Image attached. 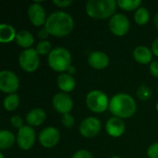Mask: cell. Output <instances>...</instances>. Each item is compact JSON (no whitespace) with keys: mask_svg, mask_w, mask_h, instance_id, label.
I'll use <instances>...</instances> for the list:
<instances>
[{"mask_svg":"<svg viewBox=\"0 0 158 158\" xmlns=\"http://www.w3.org/2000/svg\"><path fill=\"white\" fill-rule=\"evenodd\" d=\"M44 28L53 36L64 37L74 29V19L67 12L55 11L48 16Z\"/></svg>","mask_w":158,"mask_h":158,"instance_id":"1","label":"cell"},{"mask_svg":"<svg viewBox=\"0 0 158 158\" xmlns=\"http://www.w3.org/2000/svg\"><path fill=\"white\" fill-rule=\"evenodd\" d=\"M109 110L117 118H129L136 112V103L128 94H117L110 100Z\"/></svg>","mask_w":158,"mask_h":158,"instance_id":"2","label":"cell"},{"mask_svg":"<svg viewBox=\"0 0 158 158\" xmlns=\"http://www.w3.org/2000/svg\"><path fill=\"white\" fill-rule=\"evenodd\" d=\"M118 2L115 0H88L85 10L89 17L96 19L112 18L117 9Z\"/></svg>","mask_w":158,"mask_h":158,"instance_id":"3","label":"cell"},{"mask_svg":"<svg viewBox=\"0 0 158 158\" xmlns=\"http://www.w3.org/2000/svg\"><path fill=\"white\" fill-rule=\"evenodd\" d=\"M48 64L52 69L57 72L68 71L71 66V55L64 47H56L48 55Z\"/></svg>","mask_w":158,"mask_h":158,"instance_id":"4","label":"cell"},{"mask_svg":"<svg viewBox=\"0 0 158 158\" xmlns=\"http://www.w3.org/2000/svg\"><path fill=\"white\" fill-rule=\"evenodd\" d=\"M109 103L107 95L99 90L92 91L86 96V106L94 113L105 112L109 107Z\"/></svg>","mask_w":158,"mask_h":158,"instance_id":"5","label":"cell"},{"mask_svg":"<svg viewBox=\"0 0 158 158\" xmlns=\"http://www.w3.org/2000/svg\"><path fill=\"white\" fill-rule=\"evenodd\" d=\"M19 64L26 72L35 71L40 64L39 54L37 53L36 49L29 48L22 51L19 56Z\"/></svg>","mask_w":158,"mask_h":158,"instance_id":"6","label":"cell"},{"mask_svg":"<svg viewBox=\"0 0 158 158\" xmlns=\"http://www.w3.org/2000/svg\"><path fill=\"white\" fill-rule=\"evenodd\" d=\"M19 81L18 76L9 70L0 72V90L5 94H13L19 89Z\"/></svg>","mask_w":158,"mask_h":158,"instance_id":"7","label":"cell"},{"mask_svg":"<svg viewBox=\"0 0 158 158\" xmlns=\"http://www.w3.org/2000/svg\"><path fill=\"white\" fill-rule=\"evenodd\" d=\"M108 25L111 32L117 36H124L131 27L129 19L123 14H115L110 19Z\"/></svg>","mask_w":158,"mask_h":158,"instance_id":"8","label":"cell"},{"mask_svg":"<svg viewBox=\"0 0 158 158\" xmlns=\"http://www.w3.org/2000/svg\"><path fill=\"white\" fill-rule=\"evenodd\" d=\"M35 131L31 126H23L17 134V143L21 150H30L35 143Z\"/></svg>","mask_w":158,"mask_h":158,"instance_id":"9","label":"cell"},{"mask_svg":"<svg viewBox=\"0 0 158 158\" xmlns=\"http://www.w3.org/2000/svg\"><path fill=\"white\" fill-rule=\"evenodd\" d=\"M101 122L94 117H89L84 118L80 124V133L85 138H93L99 134L101 131Z\"/></svg>","mask_w":158,"mask_h":158,"instance_id":"10","label":"cell"},{"mask_svg":"<svg viewBox=\"0 0 158 158\" xmlns=\"http://www.w3.org/2000/svg\"><path fill=\"white\" fill-rule=\"evenodd\" d=\"M60 140L59 131L55 127H47L39 134V142L44 148H52L56 146Z\"/></svg>","mask_w":158,"mask_h":158,"instance_id":"11","label":"cell"},{"mask_svg":"<svg viewBox=\"0 0 158 158\" xmlns=\"http://www.w3.org/2000/svg\"><path fill=\"white\" fill-rule=\"evenodd\" d=\"M52 104L56 112L64 115L69 114L73 107L72 99L66 93H58L56 94L52 100Z\"/></svg>","mask_w":158,"mask_h":158,"instance_id":"12","label":"cell"},{"mask_svg":"<svg viewBox=\"0 0 158 158\" xmlns=\"http://www.w3.org/2000/svg\"><path fill=\"white\" fill-rule=\"evenodd\" d=\"M28 17L31 22L34 26H37V27L42 26L43 24H45V21L47 19L44 8L38 2H34L29 6Z\"/></svg>","mask_w":158,"mask_h":158,"instance_id":"13","label":"cell"},{"mask_svg":"<svg viewBox=\"0 0 158 158\" xmlns=\"http://www.w3.org/2000/svg\"><path fill=\"white\" fill-rule=\"evenodd\" d=\"M126 130V126L124 121L117 117H113L109 118L106 124V131L108 135L112 137H120Z\"/></svg>","mask_w":158,"mask_h":158,"instance_id":"14","label":"cell"},{"mask_svg":"<svg viewBox=\"0 0 158 158\" xmlns=\"http://www.w3.org/2000/svg\"><path fill=\"white\" fill-rule=\"evenodd\" d=\"M88 63L93 69H104L109 65V58L102 51H94L88 56Z\"/></svg>","mask_w":158,"mask_h":158,"instance_id":"15","label":"cell"},{"mask_svg":"<svg viewBox=\"0 0 158 158\" xmlns=\"http://www.w3.org/2000/svg\"><path fill=\"white\" fill-rule=\"evenodd\" d=\"M46 119L45 112L41 108H34L31 110L26 116L27 123L31 127H37L42 125Z\"/></svg>","mask_w":158,"mask_h":158,"instance_id":"16","label":"cell"},{"mask_svg":"<svg viewBox=\"0 0 158 158\" xmlns=\"http://www.w3.org/2000/svg\"><path fill=\"white\" fill-rule=\"evenodd\" d=\"M133 56H134V59L138 63L145 65V64H148L152 61L153 52L148 47L143 46V45H140L134 49Z\"/></svg>","mask_w":158,"mask_h":158,"instance_id":"17","label":"cell"},{"mask_svg":"<svg viewBox=\"0 0 158 158\" xmlns=\"http://www.w3.org/2000/svg\"><path fill=\"white\" fill-rule=\"evenodd\" d=\"M57 86L63 93H69L74 90L76 81L72 75H69V73H62L58 75L56 79Z\"/></svg>","mask_w":158,"mask_h":158,"instance_id":"18","label":"cell"},{"mask_svg":"<svg viewBox=\"0 0 158 158\" xmlns=\"http://www.w3.org/2000/svg\"><path fill=\"white\" fill-rule=\"evenodd\" d=\"M15 40L19 46L26 49H29L34 43V38L32 34L25 30H21L19 32H17Z\"/></svg>","mask_w":158,"mask_h":158,"instance_id":"19","label":"cell"},{"mask_svg":"<svg viewBox=\"0 0 158 158\" xmlns=\"http://www.w3.org/2000/svg\"><path fill=\"white\" fill-rule=\"evenodd\" d=\"M16 31L15 29L8 24L2 23L0 25V42L5 43H10L14 39H16Z\"/></svg>","mask_w":158,"mask_h":158,"instance_id":"20","label":"cell"},{"mask_svg":"<svg viewBox=\"0 0 158 158\" xmlns=\"http://www.w3.org/2000/svg\"><path fill=\"white\" fill-rule=\"evenodd\" d=\"M14 143H15V136L11 131L6 130L0 131V148L2 150L11 148Z\"/></svg>","mask_w":158,"mask_h":158,"instance_id":"21","label":"cell"},{"mask_svg":"<svg viewBox=\"0 0 158 158\" xmlns=\"http://www.w3.org/2000/svg\"><path fill=\"white\" fill-rule=\"evenodd\" d=\"M150 19V13L146 7H139L134 15V19L135 22L139 25H144L148 22Z\"/></svg>","mask_w":158,"mask_h":158,"instance_id":"22","label":"cell"},{"mask_svg":"<svg viewBox=\"0 0 158 158\" xmlns=\"http://www.w3.org/2000/svg\"><path fill=\"white\" fill-rule=\"evenodd\" d=\"M4 107L6 110L7 111H14L19 105V95L16 94H9L7 95L3 102Z\"/></svg>","mask_w":158,"mask_h":158,"instance_id":"23","label":"cell"},{"mask_svg":"<svg viewBox=\"0 0 158 158\" xmlns=\"http://www.w3.org/2000/svg\"><path fill=\"white\" fill-rule=\"evenodd\" d=\"M118 6L126 11H131L138 9L142 6V1L141 0H118Z\"/></svg>","mask_w":158,"mask_h":158,"instance_id":"24","label":"cell"},{"mask_svg":"<svg viewBox=\"0 0 158 158\" xmlns=\"http://www.w3.org/2000/svg\"><path fill=\"white\" fill-rule=\"evenodd\" d=\"M52 45L50 44L49 41L44 40V41H41L38 43L37 47H36V51L39 55H49L52 51Z\"/></svg>","mask_w":158,"mask_h":158,"instance_id":"25","label":"cell"},{"mask_svg":"<svg viewBox=\"0 0 158 158\" xmlns=\"http://www.w3.org/2000/svg\"><path fill=\"white\" fill-rule=\"evenodd\" d=\"M137 95L141 100L147 101L152 97V90L145 85H142L137 90Z\"/></svg>","mask_w":158,"mask_h":158,"instance_id":"26","label":"cell"},{"mask_svg":"<svg viewBox=\"0 0 158 158\" xmlns=\"http://www.w3.org/2000/svg\"><path fill=\"white\" fill-rule=\"evenodd\" d=\"M61 121H62V124H63L66 128H68V129L72 128V126H73L74 123H75L74 118H73L69 113V114H64V115L62 116Z\"/></svg>","mask_w":158,"mask_h":158,"instance_id":"27","label":"cell"},{"mask_svg":"<svg viewBox=\"0 0 158 158\" xmlns=\"http://www.w3.org/2000/svg\"><path fill=\"white\" fill-rule=\"evenodd\" d=\"M10 123L14 129L19 130L20 128L23 127V120L19 116H13L10 119Z\"/></svg>","mask_w":158,"mask_h":158,"instance_id":"28","label":"cell"},{"mask_svg":"<svg viewBox=\"0 0 158 158\" xmlns=\"http://www.w3.org/2000/svg\"><path fill=\"white\" fill-rule=\"evenodd\" d=\"M147 156L149 158H158V143H153L148 148Z\"/></svg>","mask_w":158,"mask_h":158,"instance_id":"29","label":"cell"},{"mask_svg":"<svg viewBox=\"0 0 158 158\" xmlns=\"http://www.w3.org/2000/svg\"><path fill=\"white\" fill-rule=\"evenodd\" d=\"M72 158H94L93 155L86 150H80L74 154Z\"/></svg>","mask_w":158,"mask_h":158,"instance_id":"30","label":"cell"},{"mask_svg":"<svg viewBox=\"0 0 158 158\" xmlns=\"http://www.w3.org/2000/svg\"><path fill=\"white\" fill-rule=\"evenodd\" d=\"M53 3L59 7H67L70 6L73 2L72 0H54Z\"/></svg>","mask_w":158,"mask_h":158,"instance_id":"31","label":"cell"},{"mask_svg":"<svg viewBox=\"0 0 158 158\" xmlns=\"http://www.w3.org/2000/svg\"><path fill=\"white\" fill-rule=\"evenodd\" d=\"M150 72L154 77L158 78V61H154V62L151 63V65H150Z\"/></svg>","mask_w":158,"mask_h":158,"instance_id":"32","label":"cell"},{"mask_svg":"<svg viewBox=\"0 0 158 158\" xmlns=\"http://www.w3.org/2000/svg\"><path fill=\"white\" fill-rule=\"evenodd\" d=\"M49 34H50V33L47 31V30H46L45 28H44V29H42V30H40V31H38V36H39V38L43 39V41H44V40L48 37Z\"/></svg>","mask_w":158,"mask_h":158,"instance_id":"33","label":"cell"},{"mask_svg":"<svg viewBox=\"0 0 158 158\" xmlns=\"http://www.w3.org/2000/svg\"><path fill=\"white\" fill-rule=\"evenodd\" d=\"M152 52L154 55L158 56V38L154 41V43L152 44Z\"/></svg>","mask_w":158,"mask_h":158,"instance_id":"34","label":"cell"},{"mask_svg":"<svg viewBox=\"0 0 158 158\" xmlns=\"http://www.w3.org/2000/svg\"><path fill=\"white\" fill-rule=\"evenodd\" d=\"M68 73H69V75H72V74H74V73H75V69H74V67L70 66V67H69V69H68Z\"/></svg>","mask_w":158,"mask_h":158,"instance_id":"35","label":"cell"},{"mask_svg":"<svg viewBox=\"0 0 158 158\" xmlns=\"http://www.w3.org/2000/svg\"><path fill=\"white\" fill-rule=\"evenodd\" d=\"M154 22H155V25H156V28L158 30V13L156 15L155 17V19H154Z\"/></svg>","mask_w":158,"mask_h":158,"instance_id":"36","label":"cell"},{"mask_svg":"<svg viewBox=\"0 0 158 158\" xmlns=\"http://www.w3.org/2000/svg\"><path fill=\"white\" fill-rule=\"evenodd\" d=\"M0 158H4V156H3V154H0Z\"/></svg>","mask_w":158,"mask_h":158,"instance_id":"37","label":"cell"},{"mask_svg":"<svg viewBox=\"0 0 158 158\" xmlns=\"http://www.w3.org/2000/svg\"><path fill=\"white\" fill-rule=\"evenodd\" d=\"M111 158H121V157H118V156H113V157Z\"/></svg>","mask_w":158,"mask_h":158,"instance_id":"38","label":"cell"},{"mask_svg":"<svg viewBox=\"0 0 158 158\" xmlns=\"http://www.w3.org/2000/svg\"><path fill=\"white\" fill-rule=\"evenodd\" d=\"M156 109H157V111H158V103L156 104Z\"/></svg>","mask_w":158,"mask_h":158,"instance_id":"39","label":"cell"},{"mask_svg":"<svg viewBox=\"0 0 158 158\" xmlns=\"http://www.w3.org/2000/svg\"><path fill=\"white\" fill-rule=\"evenodd\" d=\"M157 91H158V86H157Z\"/></svg>","mask_w":158,"mask_h":158,"instance_id":"40","label":"cell"}]
</instances>
